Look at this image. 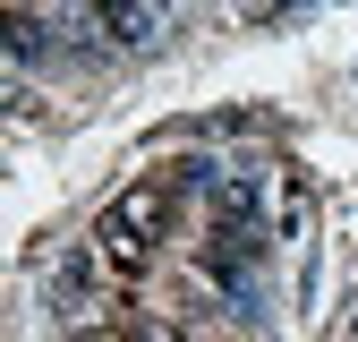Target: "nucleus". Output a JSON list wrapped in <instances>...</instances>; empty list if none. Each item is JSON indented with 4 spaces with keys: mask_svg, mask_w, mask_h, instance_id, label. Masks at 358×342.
Listing matches in <instances>:
<instances>
[{
    "mask_svg": "<svg viewBox=\"0 0 358 342\" xmlns=\"http://www.w3.org/2000/svg\"><path fill=\"white\" fill-rule=\"evenodd\" d=\"M171 214H179V180H137V189H120V197L103 205V223H94V240H85V248L103 256L111 282H137L154 256H162Z\"/></svg>",
    "mask_w": 358,
    "mask_h": 342,
    "instance_id": "f257e3e1",
    "label": "nucleus"
}]
</instances>
